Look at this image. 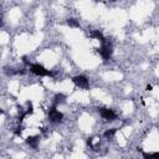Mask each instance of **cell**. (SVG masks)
Listing matches in <instances>:
<instances>
[{"label":"cell","mask_w":159,"mask_h":159,"mask_svg":"<svg viewBox=\"0 0 159 159\" xmlns=\"http://www.w3.org/2000/svg\"><path fill=\"white\" fill-rule=\"evenodd\" d=\"M29 68H30L31 73H34L35 76H39V77H46V76L52 77L53 76V72H51L50 70H47L46 67H43L40 63H31L29 66Z\"/></svg>","instance_id":"cell-1"},{"label":"cell","mask_w":159,"mask_h":159,"mask_svg":"<svg viewBox=\"0 0 159 159\" xmlns=\"http://www.w3.org/2000/svg\"><path fill=\"white\" fill-rule=\"evenodd\" d=\"M47 119L53 124H58L63 120V113L60 112L56 106H51L47 109Z\"/></svg>","instance_id":"cell-2"},{"label":"cell","mask_w":159,"mask_h":159,"mask_svg":"<svg viewBox=\"0 0 159 159\" xmlns=\"http://www.w3.org/2000/svg\"><path fill=\"white\" fill-rule=\"evenodd\" d=\"M98 53L101 55V57L103 60H109L112 57V55H113V46H112V43L108 42V41L103 42L102 46L98 48Z\"/></svg>","instance_id":"cell-3"},{"label":"cell","mask_w":159,"mask_h":159,"mask_svg":"<svg viewBox=\"0 0 159 159\" xmlns=\"http://www.w3.org/2000/svg\"><path fill=\"white\" fill-rule=\"evenodd\" d=\"M98 113H99V116L104 119V120H107V122H113V120H116L117 119V113L112 109V108H107V107H102V108H99L98 109Z\"/></svg>","instance_id":"cell-4"},{"label":"cell","mask_w":159,"mask_h":159,"mask_svg":"<svg viewBox=\"0 0 159 159\" xmlns=\"http://www.w3.org/2000/svg\"><path fill=\"white\" fill-rule=\"evenodd\" d=\"M72 82L75 83L76 87L81 88V89H87L89 87V80L83 75H77V76L72 77Z\"/></svg>","instance_id":"cell-5"},{"label":"cell","mask_w":159,"mask_h":159,"mask_svg":"<svg viewBox=\"0 0 159 159\" xmlns=\"http://www.w3.org/2000/svg\"><path fill=\"white\" fill-rule=\"evenodd\" d=\"M39 142H40V137L39 135H30L26 138V143L32 148V149H36L39 147Z\"/></svg>","instance_id":"cell-6"},{"label":"cell","mask_w":159,"mask_h":159,"mask_svg":"<svg viewBox=\"0 0 159 159\" xmlns=\"http://www.w3.org/2000/svg\"><path fill=\"white\" fill-rule=\"evenodd\" d=\"M91 37L92 39H96V40H98L101 43H103V42H106L107 40H106V37H104V35L102 34V31H99V30H92L91 31Z\"/></svg>","instance_id":"cell-7"},{"label":"cell","mask_w":159,"mask_h":159,"mask_svg":"<svg viewBox=\"0 0 159 159\" xmlns=\"http://www.w3.org/2000/svg\"><path fill=\"white\" fill-rule=\"evenodd\" d=\"M65 101H66V96L62 94V93H57V94L53 97V99H52V106L58 107V104H62Z\"/></svg>","instance_id":"cell-8"},{"label":"cell","mask_w":159,"mask_h":159,"mask_svg":"<svg viewBox=\"0 0 159 159\" xmlns=\"http://www.w3.org/2000/svg\"><path fill=\"white\" fill-rule=\"evenodd\" d=\"M117 133V129L116 128H109V129H106V132L103 133V137L106 139H112Z\"/></svg>","instance_id":"cell-9"},{"label":"cell","mask_w":159,"mask_h":159,"mask_svg":"<svg viewBox=\"0 0 159 159\" xmlns=\"http://www.w3.org/2000/svg\"><path fill=\"white\" fill-rule=\"evenodd\" d=\"M67 25L70 27H80V21L75 17H68L67 19Z\"/></svg>","instance_id":"cell-10"},{"label":"cell","mask_w":159,"mask_h":159,"mask_svg":"<svg viewBox=\"0 0 159 159\" xmlns=\"http://www.w3.org/2000/svg\"><path fill=\"white\" fill-rule=\"evenodd\" d=\"M143 155H144V158H157V159H159V152H155V153H144Z\"/></svg>","instance_id":"cell-11"},{"label":"cell","mask_w":159,"mask_h":159,"mask_svg":"<svg viewBox=\"0 0 159 159\" xmlns=\"http://www.w3.org/2000/svg\"><path fill=\"white\" fill-rule=\"evenodd\" d=\"M94 1H96V2H99V1H102V0H94Z\"/></svg>","instance_id":"cell-12"}]
</instances>
